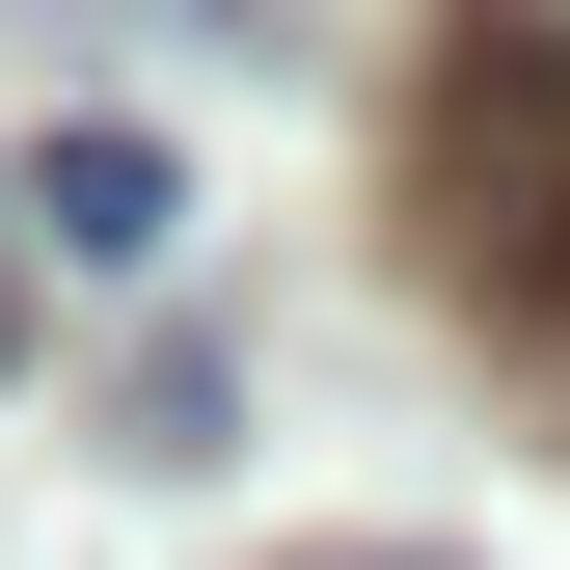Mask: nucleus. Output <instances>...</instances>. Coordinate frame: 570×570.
Returning a JSON list of instances; mask_svg holds the SVG:
<instances>
[{
	"instance_id": "nucleus-2",
	"label": "nucleus",
	"mask_w": 570,
	"mask_h": 570,
	"mask_svg": "<svg viewBox=\"0 0 570 570\" xmlns=\"http://www.w3.org/2000/svg\"><path fill=\"white\" fill-rule=\"evenodd\" d=\"M28 245H55V272H164V245H190V164H164L136 109H82V136H28Z\"/></svg>"
},
{
	"instance_id": "nucleus-1",
	"label": "nucleus",
	"mask_w": 570,
	"mask_h": 570,
	"mask_svg": "<svg viewBox=\"0 0 570 570\" xmlns=\"http://www.w3.org/2000/svg\"><path fill=\"white\" fill-rule=\"evenodd\" d=\"M435 245L489 299L570 326V0H462V82H435Z\"/></svg>"
}]
</instances>
